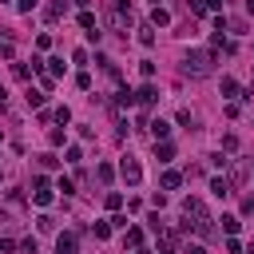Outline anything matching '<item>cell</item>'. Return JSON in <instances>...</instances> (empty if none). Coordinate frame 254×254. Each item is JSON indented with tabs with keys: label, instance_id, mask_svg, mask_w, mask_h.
Segmentation results:
<instances>
[{
	"label": "cell",
	"instance_id": "cell-20",
	"mask_svg": "<svg viewBox=\"0 0 254 254\" xmlns=\"http://www.w3.org/2000/svg\"><path fill=\"white\" fill-rule=\"evenodd\" d=\"M79 28H83V32H99V24H95L91 12H79Z\"/></svg>",
	"mask_w": 254,
	"mask_h": 254
},
{
	"label": "cell",
	"instance_id": "cell-31",
	"mask_svg": "<svg viewBox=\"0 0 254 254\" xmlns=\"http://www.w3.org/2000/svg\"><path fill=\"white\" fill-rule=\"evenodd\" d=\"M111 234V222H95V238H107Z\"/></svg>",
	"mask_w": 254,
	"mask_h": 254
},
{
	"label": "cell",
	"instance_id": "cell-23",
	"mask_svg": "<svg viewBox=\"0 0 254 254\" xmlns=\"http://www.w3.org/2000/svg\"><path fill=\"white\" fill-rule=\"evenodd\" d=\"M48 75H64V60H60V56L48 60Z\"/></svg>",
	"mask_w": 254,
	"mask_h": 254
},
{
	"label": "cell",
	"instance_id": "cell-39",
	"mask_svg": "<svg viewBox=\"0 0 254 254\" xmlns=\"http://www.w3.org/2000/svg\"><path fill=\"white\" fill-rule=\"evenodd\" d=\"M4 95H8V91H4V83H0V103H4Z\"/></svg>",
	"mask_w": 254,
	"mask_h": 254
},
{
	"label": "cell",
	"instance_id": "cell-5",
	"mask_svg": "<svg viewBox=\"0 0 254 254\" xmlns=\"http://www.w3.org/2000/svg\"><path fill=\"white\" fill-rule=\"evenodd\" d=\"M32 198H36V206H52V187H48V179H36V183H32Z\"/></svg>",
	"mask_w": 254,
	"mask_h": 254
},
{
	"label": "cell",
	"instance_id": "cell-27",
	"mask_svg": "<svg viewBox=\"0 0 254 254\" xmlns=\"http://www.w3.org/2000/svg\"><path fill=\"white\" fill-rule=\"evenodd\" d=\"M12 52H16V48H12V40L4 36V40H0V56H4V60H12Z\"/></svg>",
	"mask_w": 254,
	"mask_h": 254
},
{
	"label": "cell",
	"instance_id": "cell-41",
	"mask_svg": "<svg viewBox=\"0 0 254 254\" xmlns=\"http://www.w3.org/2000/svg\"><path fill=\"white\" fill-rule=\"evenodd\" d=\"M246 254H254V242H250V250H246Z\"/></svg>",
	"mask_w": 254,
	"mask_h": 254
},
{
	"label": "cell",
	"instance_id": "cell-7",
	"mask_svg": "<svg viewBox=\"0 0 254 254\" xmlns=\"http://www.w3.org/2000/svg\"><path fill=\"white\" fill-rule=\"evenodd\" d=\"M75 250H79L75 234H60V238H56V254H75Z\"/></svg>",
	"mask_w": 254,
	"mask_h": 254
},
{
	"label": "cell",
	"instance_id": "cell-24",
	"mask_svg": "<svg viewBox=\"0 0 254 254\" xmlns=\"http://www.w3.org/2000/svg\"><path fill=\"white\" fill-rule=\"evenodd\" d=\"M103 202H107V210H119V206H123V194H119V190H111Z\"/></svg>",
	"mask_w": 254,
	"mask_h": 254
},
{
	"label": "cell",
	"instance_id": "cell-2",
	"mask_svg": "<svg viewBox=\"0 0 254 254\" xmlns=\"http://www.w3.org/2000/svg\"><path fill=\"white\" fill-rule=\"evenodd\" d=\"M119 175H123V183H127V187H139V183H143V167H139V159H131V155H127V159L119 163Z\"/></svg>",
	"mask_w": 254,
	"mask_h": 254
},
{
	"label": "cell",
	"instance_id": "cell-4",
	"mask_svg": "<svg viewBox=\"0 0 254 254\" xmlns=\"http://www.w3.org/2000/svg\"><path fill=\"white\" fill-rule=\"evenodd\" d=\"M107 24H111L115 32H123V36H127V24H131V12H127V8H115V4H111V8H107Z\"/></svg>",
	"mask_w": 254,
	"mask_h": 254
},
{
	"label": "cell",
	"instance_id": "cell-38",
	"mask_svg": "<svg viewBox=\"0 0 254 254\" xmlns=\"http://www.w3.org/2000/svg\"><path fill=\"white\" fill-rule=\"evenodd\" d=\"M75 4H79V8H87V4H91V0H75Z\"/></svg>",
	"mask_w": 254,
	"mask_h": 254
},
{
	"label": "cell",
	"instance_id": "cell-14",
	"mask_svg": "<svg viewBox=\"0 0 254 254\" xmlns=\"http://www.w3.org/2000/svg\"><path fill=\"white\" fill-rule=\"evenodd\" d=\"M155 155H159V163H171V159H175V147L163 139V143H155Z\"/></svg>",
	"mask_w": 254,
	"mask_h": 254
},
{
	"label": "cell",
	"instance_id": "cell-36",
	"mask_svg": "<svg viewBox=\"0 0 254 254\" xmlns=\"http://www.w3.org/2000/svg\"><path fill=\"white\" fill-rule=\"evenodd\" d=\"M242 214H254V198H242Z\"/></svg>",
	"mask_w": 254,
	"mask_h": 254
},
{
	"label": "cell",
	"instance_id": "cell-37",
	"mask_svg": "<svg viewBox=\"0 0 254 254\" xmlns=\"http://www.w3.org/2000/svg\"><path fill=\"white\" fill-rule=\"evenodd\" d=\"M183 254H206V250H202V246H187Z\"/></svg>",
	"mask_w": 254,
	"mask_h": 254
},
{
	"label": "cell",
	"instance_id": "cell-13",
	"mask_svg": "<svg viewBox=\"0 0 254 254\" xmlns=\"http://www.w3.org/2000/svg\"><path fill=\"white\" fill-rule=\"evenodd\" d=\"M147 24H151V28H167V24H171V12H167V8H155Z\"/></svg>",
	"mask_w": 254,
	"mask_h": 254
},
{
	"label": "cell",
	"instance_id": "cell-3",
	"mask_svg": "<svg viewBox=\"0 0 254 254\" xmlns=\"http://www.w3.org/2000/svg\"><path fill=\"white\" fill-rule=\"evenodd\" d=\"M187 230H194L198 238H214V218L210 214H198V218H190V222H183Z\"/></svg>",
	"mask_w": 254,
	"mask_h": 254
},
{
	"label": "cell",
	"instance_id": "cell-21",
	"mask_svg": "<svg viewBox=\"0 0 254 254\" xmlns=\"http://www.w3.org/2000/svg\"><path fill=\"white\" fill-rule=\"evenodd\" d=\"M210 190H214L218 198H226V194H230V183H226V179H210Z\"/></svg>",
	"mask_w": 254,
	"mask_h": 254
},
{
	"label": "cell",
	"instance_id": "cell-15",
	"mask_svg": "<svg viewBox=\"0 0 254 254\" xmlns=\"http://www.w3.org/2000/svg\"><path fill=\"white\" fill-rule=\"evenodd\" d=\"M159 183H163V190H175V187L183 183V175H179V171H163V179H159Z\"/></svg>",
	"mask_w": 254,
	"mask_h": 254
},
{
	"label": "cell",
	"instance_id": "cell-19",
	"mask_svg": "<svg viewBox=\"0 0 254 254\" xmlns=\"http://www.w3.org/2000/svg\"><path fill=\"white\" fill-rule=\"evenodd\" d=\"M36 230H40V234H52V230H56V218H52V214H40V218H36Z\"/></svg>",
	"mask_w": 254,
	"mask_h": 254
},
{
	"label": "cell",
	"instance_id": "cell-17",
	"mask_svg": "<svg viewBox=\"0 0 254 254\" xmlns=\"http://www.w3.org/2000/svg\"><path fill=\"white\" fill-rule=\"evenodd\" d=\"M222 95H230V99H238V95H242V87H238V83H234L230 75H222Z\"/></svg>",
	"mask_w": 254,
	"mask_h": 254
},
{
	"label": "cell",
	"instance_id": "cell-6",
	"mask_svg": "<svg viewBox=\"0 0 254 254\" xmlns=\"http://www.w3.org/2000/svg\"><path fill=\"white\" fill-rule=\"evenodd\" d=\"M198 214H206V206H202V198H194V194H190V198H183V218L190 222V218H198Z\"/></svg>",
	"mask_w": 254,
	"mask_h": 254
},
{
	"label": "cell",
	"instance_id": "cell-26",
	"mask_svg": "<svg viewBox=\"0 0 254 254\" xmlns=\"http://www.w3.org/2000/svg\"><path fill=\"white\" fill-rule=\"evenodd\" d=\"M40 167H44V171H56L60 159H56V155H40Z\"/></svg>",
	"mask_w": 254,
	"mask_h": 254
},
{
	"label": "cell",
	"instance_id": "cell-1",
	"mask_svg": "<svg viewBox=\"0 0 254 254\" xmlns=\"http://www.w3.org/2000/svg\"><path fill=\"white\" fill-rule=\"evenodd\" d=\"M183 71L194 75V79L210 75V71H214V52H210V48H190V52L183 56Z\"/></svg>",
	"mask_w": 254,
	"mask_h": 254
},
{
	"label": "cell",
	"instance_id": "cell-8",
	"mask_svg": "<svg viewBox=\"0 0 254 254\" xmlns=\"http://www.w3.org/2000/svg\"><path fill=\"white\" fill-rule=\"evenodd\" d=\"M155 99H159V91H155V87H151V83H143V87H139V91H135V103H143V107H151V103H155Z\"/></svg>",
	"mask_w": 254,
	"mask_h": 254
},
{
	"label": "cell",
	"instance_id": "cell-9",
	"mask_svg": "<svg viewBox=\"0 0 254 254\" xmlns=\"http://www.w3.org/2000/svg\"><path fill=\"white\" fill-rule=\"evenodd\" d=\"M147 127H151V135H155V143H163V139L171 135V123H167V119H151Z\"/></svg>",
	"mask_w": 254,
	"mask_h": 254
},
{
	"label": "cell",
	"instance_id": "cell-40",
	"mask_svg": "<svg viewBox=\"0 0 254 254\" xmlns=\"http://www.w3.org/2000/svg\"><path fill=\"white\" fill-rule=\"evenodd\" d=\"M135 254H151V250H143V246H139V250H135Z\"/></svg>",
	"mask_w": 254,
	"mask_h": 254
},
{
	"label": "cell",
	"instance_id": "cell-10",
	"mask_svg": "<svg viewBox=\"0 0 254 254\" xmlns=\"http://www.w3.org/2000/svg\"><path fill=\"white\" fill-rule=\"evenodd\" d=\"M123 246H127V250H139V246H143V230H139V226H127V234H123Z\"/></svg>",
	"mask_w": 254,
	"mask_h": 254
},
{
	"label": "cell",
	"instance_id": "cell-16",
	"mask_svg": "<svg viewBox=\"0 0 254 254\" xmlns=\"http://www.w3.org/2000/svg\"><path fill=\"white\" fill-rule=\"evenodd\" d=\"M139 44H143V48L155 44V28H151V24H139Z\"/></svg>",
	"mask_w": 254,
	"mask_h": 254
},
{
	"label": "cell",
	"instance_id": "cell-30",
	"mask_svg": "<svg viewBox=\"0 0 254 254\" xmlns=\"http://www.w3.org/2000/svg\"><path fill=\"white\" fill-rule=\"evenodd\" d=\"M56 187H60L64 194H71V190H75V183H71V179H64V175H60V183H56Z\"/></svg>",
	"mask_w": 254,
	"mask_h": 254
},
{
	"label": "cell",
	"instance_id": "cell-11",
	"mask_svg": "<svg viewBox=\"0 0 254 254\" xmlns=\"http://www.w3.org/2000/svg\"><path fill=\"white\" fill-rule=\"evenodd\" d=\"M226 167H230V179H226V183H230V187H234V183H246V167H242V163H238V159H230V163H226Z\"/></svg>",
	"mask_w": 254,
	"mask_h": 254
},
{
	"label": "cell",
	"instance_id": "cell-33",
	"mask_svg": "<svg viewBox=\"0 0 254 254\" xmlns=\"http://www.w3.org/2000/svg\"><path fill=\"white\" fill-rule=\"evenodd\" d=\"M36 4H40V0H16V12H32Z\"/></svg>",
	"mask_w": 254,
	"mask_h": 254
},
{
	"label": "cell",
	"instance_id": "cell-12",
	"mask_svg": "<svg viewBox=\"0 0 254 254\" xmlns=\"http://www.w3.org/2000/svg\"><path fill=\"white\" fill-rule=\"evenodd\" d=\"M64 8H67V4H64V0H52V4H48V8H44V20H52V24H56V20H60V16H64Z\"/></svg>",
	"mask_w": 254,
	"mask_h": 254
},
{
	"label": "cell",
	"instance_id": "cell-32",
	"mask_svg": "<svg viewBox=\"0 0 254 254\" xmlns=\"http://www.w3.org/2000/svg\"><path fill=\"white\" fill-rule=\"evenodd\" d=\"M16 246H20V242H12V238H0V254H12Z\"/></svg>",
	"mask_w": 254,
	"mask_h": 254
},
{
	"label": "cell",
	"instance_id": "cell-28",
	"mask_svg": "<svg viewBox=\"0 0 254 254\" xmlns=\"http://www.w3.org/2000/svg\"><path fill=\"white\" fill-rule=\"evenodd\" d=\"M12 71H16L20 79H28V75H32V67H28V64H12Z\"/></svg>",
	"mask_w": 254,
	"mask_h": 254
},
{
	"label": "cell",
	"instance_id": "cell-29",
	"mask_svg": "<svg viewBox=\"0 0 254 254\" xmlns=\"http://www.w3.org/2000/svg\"><path fill=\"white\" fill-rule=\"evenodd\" d=\"M75 83H79L83 91H91V75H87V71H79V75H75Z\"/></svg>",
	"mask_w": 254,
	"mask_h": 254
},
{
	"label": "cell",
	"instance_id": "cell-34",
	"mask_svg": "<svg viewBox=\"0 0 254 254\" xmlns=\"http://www.w3.org/2000/svg\"><path fill=\"white\" fill-rule=\"evenodd\" d=\"M187 4H190V12H194V16H202V12H206V4H202V0H187Z\"/></svg>",
	"mask_w": 254,
	"mask_h": 254
},
{
	"label": "cell",
	"instance_id": "cell-22",
	"mask_svg": "<svg viewBox=\"0 0 254 254\" xmlns=\"http://www.w3.org/2000/svg\"><path fill=\"white\" fill-rule=\"evenodd\" d=\"M238 226H242V222H238V218H234V214H222V230H226V234H230V238H234V234H238Z\"/></svg>",
	"mask_w": 254,
	"mask_h": 254
},
{
	"label": "cell",
	"instance_id": "cell-25",
	"mask_svg": "<svg viewBox=\"0 0 254 254\" xmlns=\"http://www.w3.org/2000/svg\"><path fill=\"white\" fill-rule=\"evenodd\" d=\"M16 250H20V254H40V246H36V238H24V242H20Z\"/></svg>",
	"mask_w": 254,
	"mask_h": 254
},
{
	"label": "cell",
	"instance_id": "cell-42",
	"mask_svg": "<svg viewBox=\"0 0 254 254\" xmlns=\"http://www.w3.org/2000/svg\"><path fill=\"white\" fill-rule=\"evenodd\" d=\"M0 139H4V135H0Z\"/></svg>",
	"mask_w": 254,
	"mask_h": 254
},
{
	"label": "cell",
	"instance_id": "cell-18",
	"mask_svg": "<svg viewBox=\"0 0 254 254\" xmlns=\"http://www.w3.org/2000/svg\"><path fill=\"white\" fill-rule=\"evenodd\" d=\"M95 179H99V183H111V179H115V167H111V163H99V167H95Z\"/></svg>",
	"mask_w": 254,
	"mask_h": 254
},
{
	"label": "cell",
	"instance_id": "cell-35",
	"mask_svg": "<svg viewBox=\"0 0 254 254\" xmlns=\"http://www.w3.org/2000/svg\"><path fill=\"white\" fill-rule=\"evenodd\" d=\"M202 4H206V12H222V4H226V0H202Z\"/></svg>",
	"mask_w": 254,
	"mask_h": 254
}]
</instances>
